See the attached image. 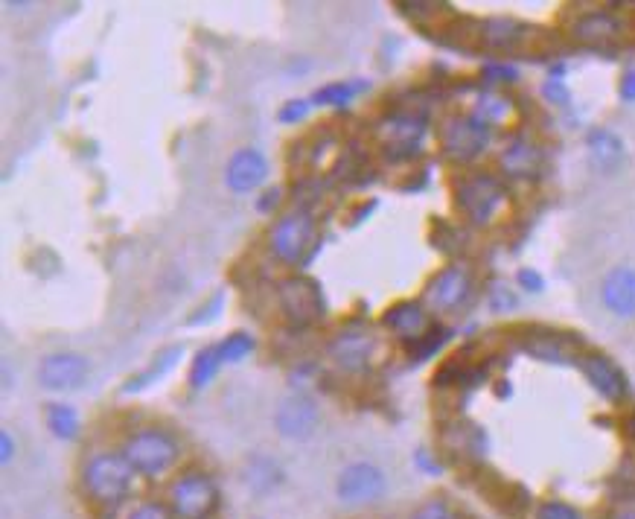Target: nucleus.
Listing matches in <instances>:
<instances>
[{
  "mask_svg": "<svg viewBox=\"0 0 635 519\" xmlns=\"http://www.w3.org/2000/svg\"><path fill=\"white\" fill-rule=\"evenodd\" d=\"M446 447L452 452L467 455V458H481L487 452V435L475 423H458V426H449Z\"/></svg>",
  "mask_w": 635,
  "mask_h": 519,
  "instance_id": "24",
  "label": "nucleus"
},
{
  "mask_svg": "<svg viewBox=\"0 0 635 519\" xmlns=\"http://www.w3.org/2000/svg\"><path fill=\"white\" fill-rule=\"evenodd\" d=\"M522 347L545 362H569L571 356H577L580 339L574 333H557V330H534L531 336H525Z\"/></svg>",
  "mask_w": 635,
  "mask_h": 519,
  "instance_id": "21",
  "label": "nucleus"
},
{
  "mask_svg": "<svg viewBox=\"0 0 635 519\" xmlns=\"http://www.w3.org/2000/svg\"><path fill=\"white\" fill-rule=\"evenodd\" d=\"M417 467H423L429 473H437V464L429 458V452H417Z\"/></svg>",
  "mask_w": 635,
  "mask_h": 519,
  "instance_id": "42",
  "label": "nucleus"
},
{
  "mask_svg": "<svg viewBox=\"0 0 635 519\" xmlns=\"http://www.w3.org/2000/svg\"><path fill=\"white\" fill-rule=\"evenodd\" d=\"M490 307L496 312H510L516 307V295H513V289L507 286V283H493V289H490Z\"/></svg>",
  "mask_w": 635,
  "mask_h": 519,
  "instance_id": "35",
  "label": "nucleus"
},
{
  "mask_svg": "<svg viewBox=\"0 0 635 519\" xmlns=\"http://www.w3.org/2000/svg\"><path fill=\"white\" fill-rule=\"evenodd\" d=\"M120 452L126 455L134 473L146 482L172 479L184 461L181 438L167 426H155V423L134 426L132 432H126V438L120 441Z\"/></svg>",
  "mask_w": 635,
  "mask_h": 519,
  "instance_id": "2",
  "label": "nucleus"
},
{
  "mask_svg": "<svg viewBox=\"0 0 635 519\" xmlns=\"http://www.w3.org/2000/svg\"><path fill=\"white\" fill-rule=\"evenodd\" d=\"M542 97L554 105H569V100H571L566 82H563V79H554V76H548V79L542 82Z\"/></svg>",
  "mask_w": 635,
  "mask_h": 519,
  "instance_id": "36",
  "label": "nucleus"
},
{
  "mask_svg": "<svg viewBox=\"0 0 635 519\" xmlns=\"http://www.w3.org/2000/svg\"><path fill=\"white\" fill-rule=\"evenodd\" d=\"M484 76H487V82H516L519 79V70L513 68V65H487L484 68Z\"/></svg>",
  "mask_w": 635,
  "mask_h": 519,
  "instance_id": "39",
  "label": "nucleus"
},
{
  "mask_svg": "<svg viewBox=\"0 0 635 519\" xmlns=\"http://www.w3.org/2000/svg\"><path fill=\"white\" fill-rule=\"evenodd\" d=\"M216 347H219V359H222V365H234V362L248 359V356H251V350L257 347V342H254V336H251V333L236 330V333H231V336H225V339H222Z\"/></svg>",
  "mask_w": 635,
  "mask_h": 519,
  "instance_id": "29",
  "label": "nucleus"
},
{
  "mask_svg": "<svg viewBox=\"0 0 635 519\" xmlns=\"http://www.w3.org/2000/svg\"><path fill=\"white\" fill-rule=\"evenodd\" d=\"M181 353V347H172V350H167L164 356H158V362L143 374V377H134L132 385H126V391H134V388H143V385H149V382L155 380V377H161V374H167L169 368L175 365V356Z\"/></svg>",
  "mask_w": 635,
  "mask_h": 519,
  "instance_id": "34",
  "label": "nucleus"
},
{
  "mask_svg": "<svg viewBox=\"0 0 635 519\" xmlns=\"http://www.w3.org/2000/svg\"><path fill=\"white\" fill-rule=\"evenodd\" d=\"M452 336V330H446V327H432L423 339H417V342H411V356L414 359H429V356H435L440 345H446V339Z\"/></svg>",
  "mask_w": 635,
  "mask_h": 519,
  "instance_id": "32",
  "label": "nucleus"
},
{
  "mask_svg": "<svg viewBox=\"0 0 635 519\" xmlns=\"http://www.w3.org/2000/svg\"><path fill=\"white\" fill-rule=\"evenodd\" d=\"M315 243H318V222H315L312 210H286L268 225V254L277 263H283V266H301V263H306Z\"/></svg>",
  "mask_w": 635,
  "mask_h": 519,
  "instance_id": "4",
  "label": "nucleus"
},
{
  "mask_svg": "<svg viewBox=\"0 0 635 519\" xmlns=\"http://www.w3.org/2000/svg\"><path fill=\"white\" fill-rule=\"evenodd\" d=\"M266 175L268 158L260 149H251V146L234 152L228 158V164H225V184L234 193H251V190H257L266 181Z\"/></svg>",
  "mask_w": 635,
  "mask_h": 519,
  "instance_id": "18",
  "label": "nucleus"
},
{
  "mask_svg": "<svg viewBox=\"0 0 635 519\" xmlns=\"http://www.w3.org/2000/svg\"><path fill=\"white\" fill-rule=\"evenodd\" d=\"M309 105H312L309 100H289L277 111V120L280 123H301L303 117L309 114Z\"/></svg>",
  "mask_w": 635,
  "mask_h": 519,
  "instance_id": "37",
  "label": "nucleus"
},
{
  "mask_svg": "<svg viewBox=\"0 0 635 519\" xmlns=\"http://www.w3.org/2000/svg\"><path fill=\"white\" fill-rule=\"evenodd\" d=\"M318 423H321V412H318L315 400L306 397V394H289L286 400H280V406L274 412V429L286 441L312 438Z\"/></svg>",
  "mask_w": 635,
  "mask_h": 519,
  "instance_id": "13",
  "label": "nucleus"
},
{
  "mask_svg": "<svg viewBox=\"0 0 635 519\" xmlns=\"http://www.w3.org/2000/svg\"><path fill=\"white\" fill-rule=\"evenodd\" d=\"M627 438H630V441L635 444V412L627 417Z\"/></svg>",
  "mask_w": 635,
  "mask_h": 519,
  "instance_id": "43",
  "label": "nucleus"
},
{
  "mask_svg": "<svg viewBox=\"0 0 635 519\" xmlns=\"http://www.w3.org/2000/svg\"><path fill=\"white\" fill-rule=\"evenodd\" d=\"M534 519H583V514L563 499H545L534 508Z\"/></svg>",
  "mask_w": 635,
  "mask_h": 519,
  "instance_id": "33",
  "label": "nucleus"
},
{
  "mask_svg": "<svg viewBox=\"0 0 635 519\" xmlns=\"http://www.w3.org/2000/svg\"><path fill=\"white\" fill-rule=\"evenodd\" d=\"M580 371L589 385L601 394L606 403H624L630 397V380L627 374L606 356V353H580Z\"/></svg>",
  "mask_w": 635,
  "mask_h": 519,
  "instance_id": "14",
  "label": "nucleus"
},
{
  "mask_svg": "<svg viewBox=\"0 0 635 519\" xmlns=\"http://www.w3.org/2000/svg\"><path fill=\"white\" fill-rule=\"evenodd\" d=\"M120 519H175V514L169 511V505L164 499H132L129 505L120 508Z\"/></svg>",
  "mask_w": 635,
  "mask_h": 519,
  "instance_id": "30",
  "label": "nucleus"
},
{
  "mask_svg": "<svg viewBox=\"0 0 635 519\" xmlns=\"http://www.w3.org/2000/svg\"><path fill=\"white\" fill-rule=\"evenodd\" d=\"M516 286L525 289V292H542L545 289V280L536 269H519L516 272Z\"/></svg>",
  "mask_w": 635,
  "mask_h": 519,
  "instance_id": "38",
  "label": "nucleus"
},
{
  "mask_svg": "<svg viewBox=\"0 0 635 519\" xmlns=\"http://www.w3.org/2000/svg\"><path fill=\"white\" fill-rule=\"evenodd\" d=\"M385 493H388V476L382 473V467H376L370 461L347 464L338 473V479H335V496H338V502L341 505H350V508L376 505Z\"/></svg>",
  "mask_w": 635,
  "mask_h": 519,
  "instance_id": "11",
  "label": "nucleus"
},
{
  "mask_svg": "<svg viewBox=\"0 0 635 519\" xmlns=\"http://www.w3.org/2000/svg\"><path fill=\"white\" fill-rule=\"evenodd\" d=\"M76 482L91 505L105 511H120L123 505L132 502L137 485L143 479L134 473V467L126 461L120 447H102V450H91L79 461Z\"/></svg>",
  "mask_w": 635,
  "mask_h": 519,
  "instance_id": "1",
  "label": "nucleus"
},
{
  "mask_svg": "<svg viewBox=\"0 0 635 519\" xmlns=\"http://www.w3.org/2000/svg\"><path fill=\"white\" fill-rule=\"evenodd\" d=\"M455 205L475 228H490L507 210V190L490 173H467L455 181Z\"/></svg>",
  "mask_w": 635,
  "mask_h": 519,
  "instance_id": "5",
  "label": "nucleus"
},
{
  "mask_svg": "<svg viewBox=\"0 0 635 519\" xmlns=\"http://www.w3.org/2000/svg\"><path fill=\"white\" fill-rule=\"evenodd\" d=\"M618 94H621V100H624V103H635V70H627V73H624Z\"/></svg>",
  "mask_w": 635,
  "mask_h": 519,
  "instance_id": "41",
  "label": "nucleus"
},
{
  "mask_svg": "<svg viewBox=\"0 0 635 519\" xmlns=\"http://www.w3.org/2000/svg\"><path fill=\"white\" fill-rule=\"evenodd\" d=\"M624 33H627V24L612 9H586V12H577L569 24L571 38L577 44H586V47L618 44L624 38Z\"/></svg>",
  "mask_w": 635,
  "mask_h": 519,
  "instance_id": "12",
  "label": "nucleus"
},
{
  "mask_svg": "<svg viewBox=\"0 0 635 519\" xmlns=\"http://www.w3.org/2000/svg\"><path fill=\"white\" fill-rule=\"evenodd\" d=\"M242 482L251 487L254 493H268V490H274V487L283 482V470H280L271 458L257 455V458H251V461L245 464Z\"/></svg>",
  "mask_w": 635,
  "mask_h": 519,
  "instance_id": "25",
  "label": "nucleus"
},
{
  "mask_svg": "<svg viewBox=\"0 0 635 519\" xmlns=\"http://www.w3.org/2000/svg\"><path fill=\"white\" fill-rule=\"evenodd\" d=\"M368 85L362 79H344V82H330L324 88L315 91L312 97V105H330V108H344L350 105Z\"/></svg>",
  "mask_w": 635,
  "mask_h": 519,
  "instance_id": "26",
  "label": "nucleus"
},
{
  "mask_svg": "<svg viewBox=\"0 0 635 519\" xmlns=\"http://www.w3.org/2000/svg\"><path fill=\"white\" fill-rule=\"evenodd\" d=\"M277 310L292 327H312L324 318L327 301L315 280L295 275L277 283Z\"/></svg>",
  "mask_w": 635,
  "mask_h": 519,
  "instance_id": "8",
  "label": "nucleus"
},
{
  "mask_svg": "<svg viewBox=\"0 0 635 519\" xmlns=\"http://www.w3.org/2000/svg\"><path fill=\"white\" fill-rule=\"evenodd\" d=\"M472 114H475L481 123H487L490 129H496V126H507V123L516 117V103H513L510 97L499 94V91H481V94L475 97Z\"/></svg>",
  "mask_w": 635,
  "mask_h": 519,
  "instance_id": "23",
  "label": "nucleus"
},
{
  "mask_svg": "<svg viewBox=\"0 0 635 519\" xmlns=\"http://www.w3.org/2000/svg\"><path fill=\"white\" fill-rule=\"evenodd\" d=\"M408 519H461V514H458V508L446 496H432V499L420 502L408 514Z\"/></svg>",
  "mask_w": 635,
  "mask_h": 519,
  "instance_id": "31",
  "label": "nucleus"
},
{
  "mask_svg": "<svg viewBox=\"0 0 635 519\" xmlns=\"http://www.w3.org/2000/svg\"><path fill=\"white\" fill-rule=\"evenodd\" d=\"M88 371L91 365L82 353H50L38 365V382L47 391H70L85 382Z\"/></svg>",
  "mask_w": 635,
  "mask_h": 519,
  "instance_id": "15",
  "label": "nucleus"
},
{
  "mask_svg": "<svg viewBox=\"0 0 635 519\" xmlns=\"http://www.w3.org/2000/svg\"><path fill=\"white\" fill-rule=\"evenodd\" d=\"M475 289V275L467 263H449L429 277L423 289V304L429 312H455L469 301Z\"/></svg>",
  "mask_w": 635,
  "mask_h": 519,
  "instance_id": "10",
  "label": "nucleus"
},
{
  "mask_svg": "<svg viewBox=\"0 0 635 519\" xmlns=\"http://www.w3.org/2000/svg\"><path fill=\"white\" fill-rule=\"evenodd\" d=\"M586 146H589V158L592 164L603 170V173H612L621 167L624 161V140L618 138L612 129H592L586 135Z\"/></svg>",
  "mask_w": 635,
  "mask_h": 519,
  "instance_id": "22",
  "label": "nucleus"
},
{
  "mask_svg": "<svg viewBox=\"0 0 635 519\" xmlns=\"http://www.w3.org/2000/svg\"><path fill=\"white\" fill-rule=\"evenodd\" d=\"M44 420H47V429L59 441H76L79 438V415H76L73 406H67V403H47Z\"/></svg>",
  "mask_w": 635,
  "mask_h": 519,
  "instance_id": "27",
  "label": "nucleus"
},
{
  "mask_svg": "<svg viewBox=\"0 0 635 519\" xmlns=\"http://www.w3.org/2000/svg\"><path fill=\"white\" fill-rule=\"evenodd\" d=\"M327 356L344 374H365L379 356V336L365 324H347L330 339Z\"/></svg>",
  "mask_w": 635,
  "mask_h": 519,
  "instance_id": "9",
  "label": "nucleus"
},
{
  "mask_svg": "<svg viewBox=\"0 0 635 519\" xmlns=\"http://www.w3.org/2000/svg\"><path fill=\"white\" fill-rule=\"evenodd\" d=\"M490 140H493V129L487 123H481L472 111L469 114H464V111L449 114L440 126L443 155L455 164H469L478 155H484Z\"/></svg>",
  "mask_w": 635,
  "mask_h": 519,
  "instance_id": "7",
  "label": "nucleus"
},
{
  "mask_svg": "<svg viewBox=\"0 0 635 519\" xmlns=\"http://www.w3.org/2000/svg\"><path fill=\"white\" fill-rule=\"evenodd\" d=\"M382 324L394 333L405 339L408 345L423 339L429 330H432V312L423 301H400L394 307H388L385 315H382Z\"/></svg>",
  "mask_w": 635,
  "mask_h": 519,
  "instance_id": "19",
  "label": "nucleus"
},
{
  "mask_svg": "<svg viewBox=\"0 0 635 519\" xmlns=\"http://www.w3.org/2000/svg\"><path fill=\"white\" fill-rule=\"evenodd\" d=\"M531 35V27H525L522 21L516 18H484V21H475V33H472V41L484 50H496V53H504V50H516L528 41Z\"/></svg>",
  "mask_w": 635,
  "mask_h": 519,
  "instance_id": "17",
  "label": "nucleus"
},
{
  "mask_svg": "<svg viewBox=\"0 0 635 519\" xmlns=\"http://www.w3.org/2000/svg\"><path fill=\"white\" fill-rule=\"evenodd\" d=\"M219 368H222L219 347H201L199 353H196V359H193V368H190V385H193L196 391L207 388V385L213 382V377L219 374Z\"/></svg>",
  "mask_w": 635,
  "mask_h": 519,
  "instance_id": "28",
  "label": "nucleus"
},
{
  "mask_svg": "<svg viewBox=\"0 0 635 519\" xmlns=\"http://www.w3.org/2000/svg\"><path fill=\"white\" fill-rule=\"evenodd\" d=\"M618 519H635V514H624V517H618Z\"/></svg>",
  "mask_w": 635,
  "mask_h": 519,
  "instance_id": "44",
  "label": "nucleus"
},
{
  "mask_svg": "<svg viewBox=\"0 0 635 519\" xmlns=\"http://www.w3.org/2000/svg\"><path fill=\"white\" fill-rule=\"evenodd\" d=\"M164 502L175 519H213L222 508V487L213 473L201 467H184L169 479Z\"/></svg>",
  "mask_w": 635,
  "mask_h": 519,
  "instance_id": "3",
  "label": "nucleus"
},
{
  "mask_svg": "<svg viewBox=\"0 0 635 519\" xmlns=\"http://www.w3.org/2000/svg\"><path fill=\"white\" fill-rule=\"evenodd\" d=\"M426 120L420 114H411V111H394V114H385L379 123H376V132L373 138L382 146L385 158L391 161H414L423 155V140H426Z\"/></svg>",
  "mask_w": 635,
  "mask_h": 519,
  "instance_id": "6",
  "label": "nucleus"
},
{
  "mask_svg": "<svg viewBox=\"0 0 635 519\" xmlns=\"http://www.w3.org/2000/svg\"><path fill=\"white\" fill-rule=\"evenodd\" d=\"M12 458H15V441H12L9 429H0V464L9 467Z\"/></svg>",
  "mask_w": 635,
  "mask_h": 519,
  "instance_id": "40",
  "label": "nucleus"
},
{
  "mask_svg": "<svg viewBox=\"0 0 635 519\" xmlns=\"http://www.w3.org/2000/svg\"><path fill=\"white\" fill-rule=\"evenodd\" d=\"M601 298L606 310L615 312L618 318H633L635 315V269L633 266H618L603 277Z\"/></svg>",
  "mask_w": 635,
  "mask_h": 519,
  "instance_id": "20",
  "label": "nucleus"
},
{
  "mask_svg": "<svg viewBox=\"0 0 635 519\" xmlns=\"http://www.w3.org/2000/svg\"><path fill=\"white\" fill-rule=\"evenodd\" d=\"M545 167V152L536 140L525 138V135H516L504 143V149L499 152V170H502L507 178H516V181H531V178H539Z\"/></svg>",
  "mask_w": 635,
  "mask_h": 519,
  "instance_id": "16",
  "label": "nucleus"
}]
</instances>
